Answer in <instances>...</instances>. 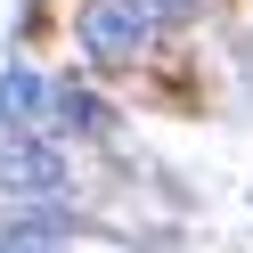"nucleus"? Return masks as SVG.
I'll use <instances>...</instances> for the list:
<instances>
[{
	"instance_id": "f257e3e1",
	"label": "nucleus",
	"mask_w": 253,
	"mask_h": 253,
	"mask_svg": "<svg viewBox=\"0 0 253 253\" xmlns=\"http://www.w3.org/2000/svg\"><path fill=\"white\" fill-rule=\"evenodd\" d=\"M74 49H82L90 66H131V57L155 49V8L147 0H82Z\"/></svg>"
},
{
	"instance_id": "f03ea898",
	"label": "nucleus",
	"mask_w": 253,
	"mask_h": 253,
	"mask_svg": "<svg viewBox=\"0 0 253 253\" xmlns=\"http://www.w3.org/2000/svg\"><path fill=\"white\" fill-rule=\"evenodd\" d=\"M49 98H57V90L41 82L33 66H8V74H0V131H17V139H25L41 115H49Z\"/></svg>"
},
{
	"instance_id": "7ed1b4c3",
	"label": "nucleus",
	"mask_w": 253,
	"mask_h": 253,
	"mask_svg": "<svg viewBox=\"0 0 253 253\" xmlns=\"http://www.w3.org/2000/svg\"><path fill=\"white\" fill-rule=\"evenodd\" d=\"M0 180L17 188V196H49V188L66 180V164H57V147H41V139H17V147H8V171H0Z\"/></svg>"
},
{
	"instance_id": "20e7f679",
	"label": "nucleus",
	"mask_w": 253,
	"mask_h": 253,
	"mask_svg": "<svg viewBox=\"0 0 253 253\" xmlns=\"http://www.w3.org/2000/svg\"><path fill=\"white\" fill-rule=\"evenodd\" d=\"M0 253H8V245H0Z\"/></svg>"
}]
</instances>
